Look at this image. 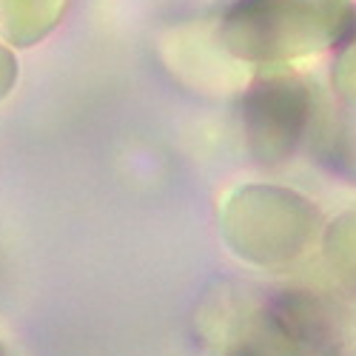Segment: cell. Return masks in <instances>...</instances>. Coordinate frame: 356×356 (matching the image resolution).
Returning <instances> with one entry per match:
<instances>
[{
	"label": "cell",
	"instance_id": "1",
	"mask_svg": "<svg viewBox=\"0 0 356 356\" xmlns=\"http://www.w3.org/2000/svg\"><path fill=\"white\" fill-rule=\"evenodd\" d=\"M350 29V0H236L217 38L234 60L280 63L331 49Z\"/></svg>",
	"mask_w": 356,
	"mask_h": 356
},
{
	"label": "cell",
	"instance_id": "2",
	"mask_svg": "<svg viewBox=\"0 0 356 356\" xmlns=\"http://www.w3.org/2000/svg\"><path fill=\"white\" fill-rule=\"evenodd\" d=\"M316 228V209L277 186H245L222 209L228 245L248 262L282 265L300 257Z\"/></svg>",
	"mask_w": 356,
	"mask_h": 356
},
{
	"label": "cell",
	"instance_id": "3",
	"mask_svg": "<svg viewBox=\"0 0 356 356\" xmlns=\"http://www.w3.org/2000/svg\"><path fill=\"white\" fill-rule=\"evenodd\" d=\"M243 114L251 152L262 163H280L293 152L308 129V88L291 77L262 80L254 92H248Z\"/></svg>",
	"mask_w": 356,
	"mask_h": 356
},
{
	"label": "cell",
	"instance_id": "4",
	"mask_svg": "<svg viewBox=\"0 0 356 356\" xmlns=\"http://www.w3.org/2000/svg\"><path fill=\"white\" fill-rule=\"evenodd\" d=\"M69 0H0V38L15 46L43 40L63 17Z\"/></svg>",
	"mask_w": 356,
	"mask_h": 356
},
{
	"label": "cell",
	"instance_id": "5",
	"mask_svg": "<svg viewBox=\"0 0 356 356\" xmlns=\"http://www.w3.org/2000/svg\"><path fill=\"white\" fill-rule=\"evenodd\" d=\"M325 257L331 271L356 293V211L342 214L325 234Z\"/></svg>",
	"mask_w": 356,
	"mask_h": 356
},
{
	"label": "cell",
	"instance_id": "6",
	"mask_svg": "<svg viewBox=\"0 0 356 356\" xmlns=\"http://www.w3.org/2000/svg\"><path fill=\"white\" fill-rule=\"evenodd\" d=\"M350 46L345 49V54L339 57V66H337V80L339 88L345 95H350L356 100V29H350Z\"/></svg>",
	"mask_w": 356,
	"mask_h": 356
},
{
	"label": "cell",
	"instance_id": "7",
	"mask_svg": "<svg viewBox=\"0 0 356 356\" xmlns=\"http://www.w3.org/2000/svg\"><path fill=\"white\" fill-rule=\"evenodd\" d=\"M15 83H17V57L9 51V46L0 43V100L9 97Z\"/></svg>",
	"mask_w": 356,
	"mask_h": 356
},
{
	"label": "cell",
	"instance_id": "8",
	"mask_svg": "<svg viewBox=\"0 0 356 356\" xmlns=\"http://www.w3.org/2000/svg\"><path fill=\"white\" fill-rule=\"evenodd\" d=\"M0 356H6V348H3V342H0Z\"/></svg>",
	"mask_w": 356,
	"mask_h": 356
}]
</instances>
